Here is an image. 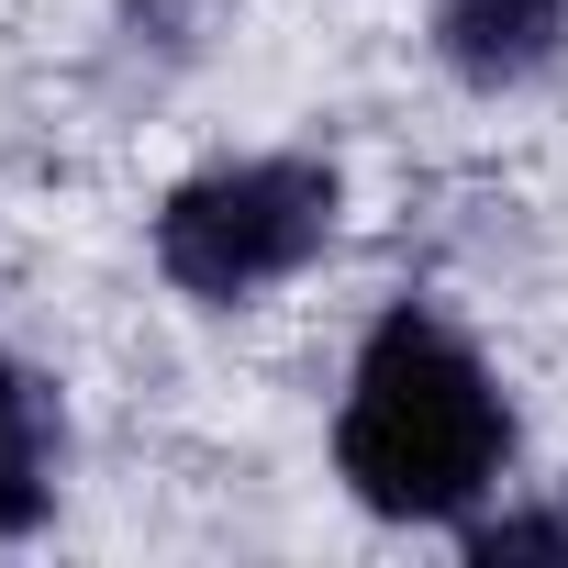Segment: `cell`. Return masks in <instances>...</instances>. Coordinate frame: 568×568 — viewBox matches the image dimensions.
Here are the masks:
<instances>
[{
	"instance_id": "obj_1",
	"label": "cell",
	"mask_w": 568,
	"mask_h": 568,
	"mask_svg": "<svg viewBox=\"0 0 568 568\" xmlns=\"http://www.w3.org/2000/svg\"><path fill=\"white\" fill-rule=\"evenodd\" d=\"M513 468V402L490 379V357L424 313L390 302L357 335L346 402H335V479L379 513V524H468Z\"/></svg>"
},
{
	"instance_id": "obj_4",
	"label": "cell",
	"mask_w": 568,
	"mask_h": 568,
	"mask_svg": "<svg viewBox=\"0 0 568 568\" xmlns=\"http://www.w3.org/2000/svg\"><path fill=\"white\" fill-rule=\"evenodd\" d=\"M57 457H68L57 390L0 346V546H23V535L57 513Z\"/></svg>"
},
{
	"instance_id": "obj_2",
	"label": "cell",
	"mask_w": 568,
	"mask_h": 568,
	"mask_svg": "<svg viewBox=\"0 0 568 568\" xmlns=\"http://www.w3.org/2000/svg\"><path fill=\"white\" fill-rule=\"evenodd\" d=\"M335 223H346V179L324 156H223L156 201V267L179 302L234 313L278 278H302L335 245Z\"/></svg>"
},
{
	"instance_id": "obj_5",
	"label": "cell",
	"mask_w": 568,
	"mask_h": 568,
	"mask_svg": "<svg viewBox=\"0 0 568 568\" xmlns=\"http://www.w3.org/2000/svg\"><path fill=\"white\" fill-rule=\"evenodd\" d=\"M457 546L479 568H501V557H568V513H468Z\"/></svg>"
},
{
	"instance_id": "obj_3",
	"label": "cell",
	"mask_w": 568,
	"mask_h": 568,
	"mask_svg": "<svg viewBox=\"0 0 568 568\" xmlns=\"http://www.w3.org/2000/svg\"><path fill=\"white\" fill-rule=\"evenodd\" d=\"M424 23H435V57L490 101L557 79L568 57V0H424Z\"/></svg>"
}]
</instances>
